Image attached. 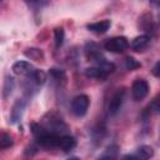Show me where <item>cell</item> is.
<instances>
[{"instance_id":"1","label":"cell","mask_w":160,"mask_h":160,"mask_svg":"<svg viewBox=\"0 0 160 160\" xmlns=\"http://www.w3.org/2000/svg\"><path fill=\"white\" fill-rule=\"evenodd\" d=\"M41 125H42L46 130H49L50 132L56 134V135H59V132H64V131L68 130V125L65 124L62 116H61L59 112L54 111V110L48 111V112L42 116V119H41Z\"/></svg>"},{"instance_id":"2","label":"cell","mask_w":160,"mask_h":160,"mask_svg":"<svg viewBox=\"0 0 160 160\" xmlns=\"http://www.w3.org/2000/svg\"><path fill=\"white\" fill-rule=\"evenodd\" d=\"M114 70H115V65L112 62L102 60L98 65L85 69V75L88 78H92V79H102V78L108 76L109 74L114 72Z\"/></svg>"},{"instance_id":"3","label":"cell","mask_w":160,"mask_h":160,"mask_svg":"<svg viewBox=\"0 0 160 160\" xmlns=\"http://www.w3.org/2000/svg\"><path fill=\"white\" fill-rule=\"evenodd\" d=\"M89 104H90V100H89L88 95H85V94L76 95L71 101V111L74 112L75 116L81 118L88 112Z\"/></svg>"},{"instance_id":"4","label":"cell","mask_w":160,"mask_h":160,"mask_svg":"<svg viewBox=\"0 0 160 160\" xmlns=\"http://www.w3.org/2000/svg\"><path fill=\"white\" fill-rule=\"evenodd\" d=\"M104 48L110 52H122L129 48V41L125 36H114L105 41Z\"/></svg>"},{"instance_id":"5","label":"cell","mask_w":160,"mask_h":160,"mask_svg":"<svg viewBox=\"0 0 160 160\" xmlns=\"http://www.w3.org/2000/svg\"><path fill=\"white\" fill-rule=\"evenodd\" d=\"M148 92H149V84L146 80H144V79L134 80V82L131 85V95H132L134 100L140 101V100L145 99Z\"/></svg>"},{"instance_id":"6","label":"cell","mask_w":160,"mask_h":160,"mask_svg":"<svg viewBox=\"0 0 160 160\" xmlns=\"http://www.w3.org/2000/svg\"><path fill=\"white\" fill-rule=\"evenodd\" d=\"M124 99H125V89H118L114 95L111 96L110 99V102H109V106H108V110H109V114L110 115H115L119 112L122 102H124Z\"/></svg>"},{"instance_id":"7","label":"cell","mask_w":160,"mask_h":160,"mask_svg":"<svg viewBox=\"0 0 160 160\" xmlns=\"http://www.w3.org/2000/svg\"><path fill=\"white\" fill-rule=\"evenodd\" d=\"M11 70L14 71V74L16 75H21V76H25V78H30L32 75V72L36 70V68L30 64L29 61H24V60H20V61H16L12 64V68Z\"/></svg>"},{"instance_id":"8","label":"cell","mask_w":160,"mask_h":160,"mask_svg":"<svg viewBox=\"0 0 160 160\" xmlns=\"http://www.w3.org/2000/svg\"><path fill=\"white\" fill-rule=\"evenodd\" d=\"M84 52H85V56H86V59L89 61H96L99 64L102 60H105L102 58V54H101V50H100L99 45L95 44V42H88L85 45Z\"/></svg>"},{"instance_id":"9","label":"cell","mask_w":160,"mask_h":160,"mask_svg":"<svg viewBox=\"0 0 160 160\" xmlns=\"http://www.w3.org/2000/svg\"><path fill=\"white\" fill-rule=\"evenodd\" d=\"M25 106H26V100L25 99H16L15 100V102L11 108V111H10V122L11 124H16L21 120Z\"/></svg>"},{"instance_id":"10","label":"cell","mask_w":160,"mask_h":160,"mask_svg":"<svg viewBox=\"0 0 160 160\" xmlns=\"http://www.w3.org/2000/svg\"><path fill=\"white\" fill-rule=\"evenodd\" d=\"M110 26H111L110 20H101V21H96V22H91L86 25L88 30L94 34H104L110 29Z\"/></svg>"},{"instance_id":"11","label":"cell","mask_w":160,"mask_h":160,"mask_svg":"<svg viewBox=\"0 0 160 160\" xmlns=\"http://www.w3.org/2000/svg\"><path fill=\"white\" fill-rule=\"evenodd\" d=\"M132 155L136 160H149L154 156V149L149 145H141L132 152Z\"/></svg>"},{"instance_id":"12","label":"cell","mask_w":160,"mask_h":160,"mask_svg":"<svg viewBox=\"0 0 160 160\" xmlns=\"http://www.w3.org/2000/svg\"><path fill=\"white\" fill-rule=\"evenodd\" d=\"M76 146V139L71 135H61L59 139V145L58 148L61 149L62 151H70Z\"/></svg>"},{"instance_id":"13","label":"cell","mask_w":160,"mask_h":160,"mask_svg":"<svg viewBox=\"0 0 160 160\" xmlns=\"http://www.w3.org/2000/svg\"><path fill=\"white\" fill-rule=\"evenodd\" d=\"M150 44V36L149 35H139L131 41V48L135 51H142L146 49Z\"/></svg>"},{"instance_id":"14","label":"cell","mask_w":160,"mask_h":160,"mask_svg":"<svg viewBox=\"0 0 160 160\" xmlns=\"http://www.w3.org/2000/svg\"><path fill=\"white\" fill-rule=\"evenodd\" d=\"M118 152H119L118 145H110V146L106 148V150L98 158V160H118Z\"/></svg>"},{"instance_id":"15","label":"cell","mask_w":160,"mask_h":160,"mask_svg":"<svg viewBox=\"0 0 160 160\" xmlns=\"http://www.w3.org/2000/svg\"><path fill=\"white\" fill-rule=\"evenodd\" d=\"M28 80L31 81L34 85L40 86V85H42V84L46 81V74H45L42 70L36 69V70L32 72V75H31L30 78H28Z\"/></svg>"},{"instance_id":"16","label":"cell","mask_w":160,"mask_h":160,"mask_svg":"<svg viewBox=\"0 0 160 160\" xmlns=\"http://www.w3.org/2000/svg\"><path fill=\"white\" fill-rule=\"evenodd\" d=\"M25 56H28L29 59L31 60H35V61H42L44 60V54L41 51V49H38V48H29L24 51Z\"/></svg>"},{"instance_id":"17","label":"cell","mask_w":160,"mask_h":160,"mask_svg":"<svg viewBox=\"0 0 160 160\" xmlns=\"http://www.w3.org/2000/svg\"><path fill=\"white\" fill-rule=\"evenodd\" d=\"M14 88H15L14 79L11 76H6L5 78V81H4V86H2V96H4V99H8L12 94Z\"/></svg>"},{"instance_id":"18","label":"cell","mask_w":160,"mask_h":160,"mask_svg":"<svg viewBox=\"0 0 160 160\" xmlns=\"http://www.w3.org/2000/svg\"><path fill=\"white\" fill-rule=\"evenodd\" d=\"M64 39H65V32L62 28H55L54 30V41H55V48L59 49L62 44H64Z\"/></svg>"},{"instance_id":"19","label":"cell","mask_w":160,"mask_h":160,"mask_svg":"<svg viewBox=\"0 0 160 160\" xmlns=\"http://www.w3.org/2000/svg\"><path fill=\"white\" fill-rule=\"evenodd\" d=\"M125 68H126L128 70L132 71V70H136V69L141 68V64H140L136 59H134L132 56H128V58L125 59Z\"/></svg>"},{"instance_id":"20","label":"cell","mask_w":160,"mask_h":160,"mask_svg":"<svg viewBox=\"0 0 160 160\" xmlns=\"http://www.w3.org/2000/svg\"><path fill=\"white\" fill-rule=\"evenodd\" d=\"M12 138L6 134V132H1V138H0V148L1 149H8L10 146H12Z\"/></svg>"},{"instance_id":"21","label":"cell","mask_w":160,"mask_h":160,"mask_svg":"<svg viewBox=\"0 0 160 160\" xmlns=\"http://www.w3.org/2000/svg\"><path fill=\"white\" fill-rule=\"evenodd\" d=\"M49 74H50V75H51L54 79H56V80H61V81H64V80L66 79L65 71H64V70H61V69H56V68H52V69H50Z\"/></svg>"},{"instance_id":"22","label":"cell","mask_w":160,"mask_h":160,"mask_svg":"<svg viewBox=\"0 0 160 160\" xmlns=\"http://www.w3.org/2000/svg\"><path fill=\"white\" fill-rule=\"evenodd\" d=\"M151 110H154V111H156V112H160V95L156 98V99H154V101L151 102Z\"/></svg>"},{"instance_id":"23","label":"cell","mask_w":160,"mask_h":160,"mask_svg":"<svg viewBox=\"0 0 160 160\" xmlns=\"http://www.w3.org/2000/svg\"><path fill=\"white\" fill-rule=\"evenodd\" d=\"M152 75H155V76H160V61H158L155 65H154V68H152Z\"/></svg>"},{"instance_id":"24","label":"cell","mask_w":160,"mask_h":160,"mask_svg":"<svg viewBox=\"0 0 160 160\" xmlns=\"http://www.w3.org/2000/svg\"><path fill=\"white\" fill-rule=\"evenodd\" d=\"M120 160H136V159L134 158L132 154H126V155H122V156L120 158Z\"/></svg>"},{"instance_id":"25","label":"cell","mask_w":160,"mask_h":160,"mask_svg":"<svg viewBox=\"0 0 160 160\" xmlns=\"http://www.w3.org/2000/svg\"><path fill=\"white\" fill-rule=\"evenodd\" d=\"M68 160H80L79 158H76V156H72V158H69Z\"/></svg>"}]
</instances>
